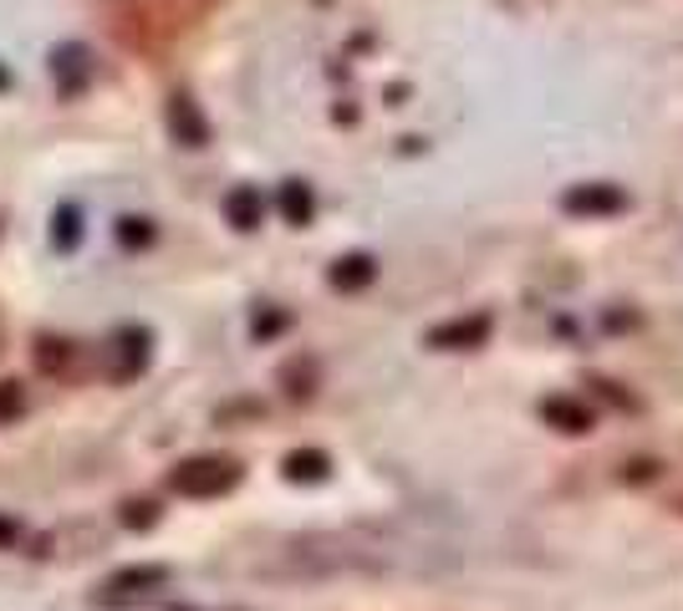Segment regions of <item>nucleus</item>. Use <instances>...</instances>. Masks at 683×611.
<instances>
[{
	"label": "nucleus",
	"instance_id": "obj_1",
	"mask_svg": "<svg viewBox=\"0 0 683 611\" xmlns=\"http://www.w3.org/2000/svg\"><path fill=\"white\" fill-rule=\"evenodd\" d=\"M240 469L230 454H199V459H184L169 474V490L184 494V500H220V494H230L240 484Z\"/></svg>",
	"mask_w": 683,
	"mask_h": 611
},
{
	"label": "nucleus",
	"instance_id": "obj_2",
	"mask_svg": "<svg viewBox=\"0 0 683 611\" xmlns=\"http://www.w3.org/2000/svg\"><path fill=\"white\" fill-rule=\"evenodd\" d=\"M562 209L566 214H581V220H607V214H623L627 209V195L617 184H571L562 195Z\"/></svg>",
	"mask_w": 683,
	"mask_h": 611
},
{
	"label": "nucleus",
	"instance_id": "obj_3",
	"mask_svg": "<svg viewBox=\"0 0 683 611\" xmlns=\"http://www.w3.org/2000/svg\"><path fill=\"white\" fill-rule=\"evenodd\" d=\"M164 118H169V133H174L178 149H205L209 143V122H205V113L194 107L189 92H174V97H169Z\"/></svg>",
	"mask_w": 683,
	"mask_h": 611
},
{
	"label": "nucleus",
	"instance_id": "obj_4",
	"mask_svg": "<svg viewBox=\"0 0 683 611\" xmlns=\"http://www.w3.org/2000/svg\"><path fill=\"white\" fill-rule=\"evenodd\" d=\"M51 77H57L61 97H77V92L88 87V77H92L88 46H82V42H61L57 51H51Z\"/></svg>",
	"mask_w": 683,
	"mask_h": 611
},
{
	"label": "nucleus",
	"instance_id": "obj_5",
	"mask_svg": "<svg viewBox=\"0 0 683 611\" xmlns=\"http://www.w3.org/2000/svg\"><path fill=\"white\" fill-rule=\"evenodd\" d=\"M490 337V316H460V321H444V327L429 331V346H439V352H470V346H479Z\"/></svg>",
	"mask_w": 683,
	"mask_h": 611
},
{
	"label": "nucleus",
	"instance_id": "obj_6",
	"mask_svg": "<svg viewBox=\"0 0 683 611\" xmlns=\"http://www.w3.org/2000/svg\"><path fill=\"white\" fill-rule=\"evenodd\" d=\"M149 331L143 327H123L118 337H113V377L118 383H128V377H138L143 367H149Z\"/></svg>",
	"mask_w": 683,
	"mask_h": 611
},
{
	"label": "nucleus",
	"instance_id": "obj_7",
	"mask_svg": "<svg viewBox=\"0 0 683 611\" xmlns=\"http://www.w3.org/2000/svg\"><path fill=\"white\" fill-rule=\"evenodd\" d=\"M36 367L46 377H77L82 373V346L67 337H36Z\"/></svg>",
	"mask_w": 683,
	"mask_h": 611
},
{
	"label": "nucleus",
	"instance_id": "obj_8",
	"mask_svg": "<svg viewBox=\"0 0 683 611\" xmlns=\"http://www.w3.org/2000/svg\"><path fill=\"white\" fill-rule=\"evenodd\" d=\"M169 566H123L118 576H107V597H143V591H164Z\"/></svg>",
	"mask_w": 683,
	"mask_h": 611
},
{
	"label": "nucleus",
	"instance_id": "obj_9",
	"mask_svg": "<svg viewBox=\"0 0 683 611\" xmlns=\"http://www.w3.org/2000/svg\"><path fill=\"white\" fill-rule=\"evenodd\" d=\"M541 418L562 433H592V423H597V413L587 403H577V398H546V403H541Z\"/></svg>",
	"mask_w": 683,
	"mask_h": 611
},
{
	"label": "nucleus",
	"instance_id": "obj_10",
	"mask_svg": "<svg viewBox=\"0 0 683 611\" xmlns=\"http://www.w3.org/2000/svg\"><path fill=\"white\" fill-rule=\"evenodd\" d=\"M261 214H266V199H261V189H251V184H240V189H230L224 195V220L235 224V230H261Z\"/></svg>",
	"mask_w": 683,
	"mask_h": 611
},
{
	"label": "nucleus",
	"instance_id": "obj_11",
	"mask_svg": "<svg viewBox=\"0 0 683 611\" xmlns=\"http://www.w3.org/2000/svg\"><path fill=\"white\" fill-rule=\"evenodd\" d=\"M327 469H332V459L322 448H297V454L281 459V474L291 479V484H316V479H327Z\"/></svg>",
	"mask_w": 683,
	"mask_h": 611
},
{
	"label": "nucleus",
	"instance_id": "obj_12",
	"mask_svg": "<svg viewBox=\"0 0 683 611\" xmlns=\"http://www.w3.org/2000/svg\"><path fill=\"white\" fill-rule=\"evenodd\" d=\"M281 214H286V224H312V214H316V199H312V184L306 179H286L281 184Z\"/></svg>",
	"mask_w": 683,
	"mask_h": 611
},
{
	"label": "nucleus",
	"instance_id": "obj_13",
	"mask_svg": "<svg viewBox=\"0 0 683 611\" xmlns=\"http://www.w3.org/2000/svg\"><path fill=\"white\" fill-rule=\"evenodd\" d=\"M372 275H378L372 255H342L337 266H332L327 281L337 285V291H362V285H372Z\"/></svg>",
	"mask_w": 683,
	"mask_h": 611
},
{
	"label": "nucleus",
	"instance_id": "obj_14",
	"mask_svg": "<svg viewBox=\"0 0 683 611\" xmlns=\"http://www.w3.org/2000/svg\"><path fill=\"white\" fill-rule=\"evenodd\" d=\"M113 235H118V245H123V250H149L159 230H153V220H143V214H123Z\"/></svg>",
	"mask_w": 683,
	"mask_h": 611
},
{
	"label": "nucleus",
	"instance_id": "obj_15",
	"mask_svg": "<svg viewBox=\"0 0 683 611\" xmlns=\"http://www.w3.org/2000/svg\"><path fill=\"white\" fill-rule=\"evenodd\" d=\"M77 239H82V214H77V204H57L51 245H57V250H77Z\"/></svg>",
	"mask_w": 683,
	"mask_h": 611
},
{
	"label": "nucleus",
	"instance_id": "obj_16",
	"mask_svg": "<svg viewBox=\"0 0 683 611\" xmlns=\"http://www.w3.org/2000/svg\"><path fill=\"white\" fill-rule=\"evenodd\" d=\"M21 413H26V392H21V383H0V423H15Z\"/></svg>",
	"mask_w": 683,
	"mask_h": 611
},
{
	"label": "nucleus",
	"instance_id": "obj_17",
	"mask_svg": "<svg viewBox=\"0 0 683 611\" xmlns=\"http://www.w3.org/2000/svg\"><path fill=\"white\" fill-rule=\"evenodd\" d=\"M153 520H159V509H153L149 500H134V505L123 509V525H128V530H149Z\"/></svg>",
	"mask_w": 683,
	"mask_h": 611
},
{
	"label": "nucleus",
	"instance_id": "obj_18",
	"mask_svg": "<svg viewBox=\"0 0 683 611\" xmlns=\"http://www.w3.org/2000/svg\"><path fill=\"white\" fill-rule=\"evenodd\" d=\"M286 321H291V316H286V312H261V316H255V337L266 342V337H276V331L286 327Z\"/></svg>",
	"mask_w": 683,
	"mask_h": 611
},
{
	"label": "nucleus",
	"instance_id": "obj_19",
	"mask_svg": "<svg viewBox=\"0 0 683 611\" xmlns=\"http://www.w3.org/2000/svg\"><path fill=\"white\" fill-rule=\"evenodd\" d=\"M5 540H15V520H0V545H5Z\"/></svg>",
	"mask_w": 683,
	"mask_h": 611
},
{
	"label": "nucleus",
	"instance_id": "obj_20",
	"mask_svg": "<svg viewBox=\"0 0 683 611\" xmlns=\"http://www.w3.org/2000/svg\"><path fill=\"white\" fill-rule=\"evenodd\" d=\"M0 87H11V72H5V67H0Z\"/></svg>",
	"mask_w": 683,
	"mask_h": 611
},
{
	"label": "nucleus",
	"instance_id": "obj_21",
	"mask_svg": "<svg viewBox=\"0 0 683 611\" xmlns=\"http://www.w3.org/2000/svg\"><path fill=\"white\" fill-rule=\"evenodd\" d=\"M174 611H189V607H174Z\"/></svg>",
	"mask_w": 683,
	"mask_h": 611
},
{
	"label": "nucleus",
	"instance_id": "obj_22",
	"mask_svg": "<svg viewBox=\"0 0 683 611\" xmlns=\"http://www.w3.org/2000/svg\"><path fill=\"white\" fill-rule=\"evenodd\" d=\"M679 509H683V494H679Z\"/></svg>",
	"mask_w": 683,
	"mask_h": 611
}]
</instances>
